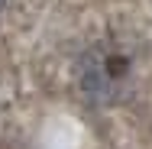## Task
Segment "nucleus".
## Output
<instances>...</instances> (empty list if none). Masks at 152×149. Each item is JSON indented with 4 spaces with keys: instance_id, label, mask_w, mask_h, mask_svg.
<instances>
[{
    "instance_id": "nucleus-1",
    "label": "nucleus",
    "mask_w": 152,
    "mask_h": 149,
    "mask_svg": "<svg viewBox=\"0 0 152 149\" xmlns=\"http://www.w3.org/2000/svg\"><path fill=\"white\" fill-rule=\"evenodd\" d=\"M133 59L117 42H97L78 59V88L91 104H113L129 84Z\"/></svg>"
},
{
    "instance_id": "nucleus-2",
    "label": "nucleus",
    "mask_w": 152,
    "mask_h": 149,
    "mask_svg": "<svg viewBox=\"0 0 152 149\" xmlns=\"http://www.w3.org/2000/svg\"><path fill=\"white\" fill-rule=\"evenodd\" d=\"M0 10H3V0H0Z\"/></svg>"
}]
</instances>
